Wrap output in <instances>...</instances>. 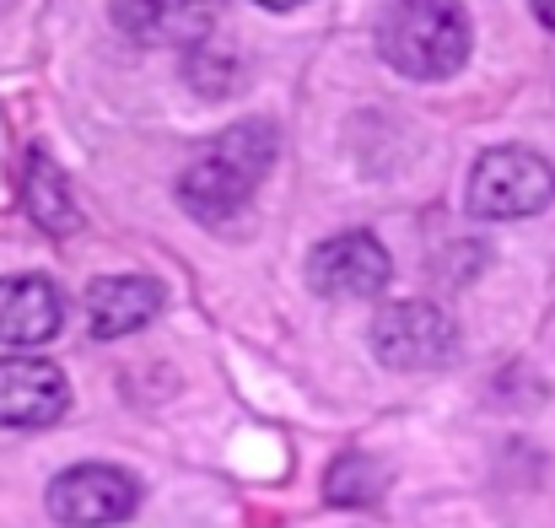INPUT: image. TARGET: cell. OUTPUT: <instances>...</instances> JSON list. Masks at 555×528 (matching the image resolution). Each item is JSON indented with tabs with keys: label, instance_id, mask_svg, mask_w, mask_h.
Returning a JSON list of instances; mask_svg holds the SVG:
<instances>
[{
	"label": "cell",
	"instance_id": "52a82bcc",
	"mask_svg": "<svg viewBox=\"0 0 555 528\" xmlns=\"http://www.w3.org/2000/svg\"><path fill=\"white\" fill-rule=\"evenodd\" d=\"M393 265L372 232H340L313 248L308 259V286L319 297H377L388 286Z\"/></svg>",
	"mask_w": 555,
	"mask_h": 528
},
{
	"label": "cell",
	"instance_id": "5b68a950",
	"mask_svg": "<svg viewBox=\"0 0 555 528\" xmlns=\"http://www.w3.org/2000/svg\"><path fill=\"white\" fill-rule=\"evenodd\" d=\"M141 502V486L114 469V464H76L65 475H54L49 486V513L54 524L70 528H103V524H125Z\"/></svg>",
	"mask_w": 555,
	"mask_h": 528
},
{
	"label": "cell",
	"instance_id": "6da1fadb",
	"mask_svg": "<svg viewBox=\"0 0 555 528\" xmlns=\"http://www.w3.org/2000/svg\"><path fill=\"white\" fill-rule=\"evenodd\" d=\"M275 152H281V136H275L270 119H243V125L221 130L179 173L184 210L199 221H232L254 199L264 173L275 168Z\"/></svg>",
	"mask_w": 555,
	"mask_h": 528
},
{
	"label": "cell",
	"instance_id": "5bb4252c",
	"mask_svg": "<svg viewBox=\"0 0 555 528\" xmlns=\"http://www.w3.org/2000/svg\"><path fill=\"white\" fill-rule=\"evenodd\" d=\"M259 5H270V11H286V5H302V0H259Z\"/></svg>",
	"mask_w": 555,
	"mask_h": 528
},
{
	"label": "cell",
	"instance_id": "277c9868",
	"mask_svg": "<svg viewBox=\"0 0 555 528\" xmlns=\"http://www.w3.org/2000/svg\"><path fill=\"white\" fill-rule=\"evenodd\" d=\"M372 351L393 372H431L459 356V324L437 302H383L372 319Z\"/></svg>",
	"mask_w": 555,
	"mask_h": 528
},
{
	"label": "cell",
	"instance_id": "30bf717a",
	"mask_svg": "<svg viewBox=\"0 0 555 528\" xmlns=\"http://www.w3.org/2000/svg\"><path fill=\"white\" fill-rule=\"evenodd\" d=\"M157 308H163V286L146 275H108V281H92V292H87V324L98 340L146 330L157 319Z\"/></svg>",
	"mask_w": 555,
	"mask_h": 528
},
{
	"label": "cell",
	"instance_id": "3957f363",
	"mask_svg": "<svg viewBox=\"0 0 555 528\" xmlns=\"http://www.w3.org/2000/svg\"><path fill=\"white\" fill-rule=\"evenodd\" d=\"M555 199V168L529 146H496L469 173V210L486 221H524Z\"/></svg>",
	"mask_w": 555,
	"mask_h": 528
},
{
	"label": "cell",
	"instance_id": "9c48e42d",
	"mask_svg": "<svg viewBox=\"0 0 555 528\" xmlns=\"http://www.w3.org/2000/svg\"><path fill=\"white\" fill-rule=\"evenodd\" d=\"M216 0H114V27L135 43H205Z\"/></svg>",
	"mask_w": 555,
	"mask_h": 528
},
{
	"label": "cell",
	"instance_id": "8992f818",
	"mask_svg": "<svg viewBox=\"0 0 555 528\" xmlns=\"http://www.w3.org/2000/svg\"><path fill=\"white\" fill-rule=\"evenodd\" d=\"M70 410V383L43 356H0V426L38 432Z\"/></svg>",
	"mask_w": 555,
	"mask_h": 528
},
{
	"label": "cell",
	"instance_id": "7a4b0ae2",
	"mask_svg": "<svg viewBox=\"0 0 555 528\" xmlns=\"http://www.w3.org/2000/svg\"><path fill=\"white\" fill-rule=\"evenodd\" d=\"M377 49L399 76L442 81L469 60V11L459 0H388L377 16Z\"/></svg>",
	"mask_w": 555,
	"mask_h": 528
},
{
	"label": "cell",
	"instance_id": "ba28073f",
	"mask_svg": "<svg viewBox=\"0 0 555 528\" xmlns=\"http://www.w3.org/2000/svg\"><path fill=\"white\" fill-rule=\"evenodd\" d=\"M65 324V297L43 275H5L0 281V346H43Z\"/></svg>",
	"mask_w": 555,
	"mask_h": 528
},
{
	"label": "cell",
	"instance_id": "8fae6325",
	"mask_svg": "<svg viewBox=\"0 0 555 528\" xmlns=\"http://www.w3.org/2000/svg\"><path fill=\"white\" fill-rule=\"evenodd\" d=\"M22 205H27V216L43 227V232H54V237H65V232H76V199H70V183L65 173L43 157V152H27L22 157Z\"/></svg>",
	"mask_w": 555,
	"mask_h": 528
},
{
	"label": "cell",
	"instance_id": "4fadbf2b",
	"mask_svg": "<svg viewBox=\"0 0 555 528\" xmlns=\"http://www.w3.org/2000/svg\"><path fill=\"white\" fill-rule=\"evenodd\" d=\"M534 11H540V22H545V27H555V0H534Z\"/></svg>",
	"mask_w": 555,
	"mask_h": 528
},
{
	"label": "cell",
	"instance_id": "7c38bea8",
	"mask_svg": "<svg viewBox=\"0 0 555 528\" xmlns=\"http://www.w3.org/2000/svg\"><path fill=\"white\" fill-rule=\"evenodd\" d=\"M383 486H388L383 464H372L367 453H346V459L330 469L324 497H330L335 507H372V502L383 497Z\"/></svg>",
	"mask_w": 555,
	"mask_h": 528
}]
</instances>
